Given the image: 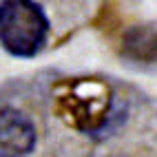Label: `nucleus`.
Instances as JSON below:
<instances>
[{
  "label": "nucleus",
  "mask_w": 157,
  "mask_h": 157,
  "mask_svg": "<svg viewBox=\"0 0 157 157\" xmlns=\"http://www.w3.org/2000/svg\"><path fill=\"white\" fill-rule=\"evenodd\" d=\"M122 60L142 71H157V27L135 25L122 36Z\"/></svg>",
  "instance_id": "nucleus-4"
},
{
  "label": "nucleus",
  "mask_w": 157,
  "mask_h": 157,
  "mask_svg": "<svg viewBox=\"0 0 157 157\" xmlns=\"http://www.w3.org/2000/svg\"><path fill=\"white\" fill-rule=\"evenodd\" d=\"M49 38V18L31 0L0 2V47L13 58H36Z\"/></svg>",
  "instance_id": "nucleus-2"
},
{
  "label": "nucleus",
  "mask_w": 157,
  "mask_h": 157,
  "mask_svg": "<svg viewBox=\"0 0 157 157\" xmlns=\"http://www.w3.org/2000/svg\"><path fill=\"white\" fill-rule=\"evenodd\" d=\"M38 133L33 120L13 106H0V157H29Z\"/></svg>",
  "instance_id": "nucleus-3"
},
{
  "label": "nucleus",
  "mask_w": 157,
  "mask_h": 157,
  "mask_svg": "<svg viewBox=\"0 0 157 157\" xmlns=\"http://www.w3.org/2000/svg\"><path fill=\"white\" fill-rule=\"evenodd\" d=\"M64 89L60 111L69 117V124L89 135H106L126 117V109L115 104L111 89L100 80L78 78Z\"/></svg>",
  "instance_id": "nucleus-1"
}]
</instances>
